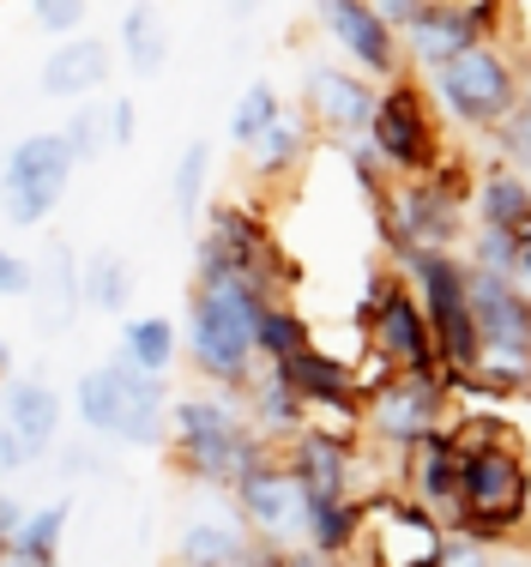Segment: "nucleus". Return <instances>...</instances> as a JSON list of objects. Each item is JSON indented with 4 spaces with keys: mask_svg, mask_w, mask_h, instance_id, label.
<instances>
[{
    "mask_svg": "<svg viewBox=\"0 0 531 567\" xmlns=\"http://www.w3.org/2000/svg\"><path fill=\"white\" fill-rule=\"evenodd\" d=\"M79 284H85V308L121 315V308L133 302V260L121 248H98L85 260V272H79Z\"/></svg>",
    "mask_w": 531,
    "mask_h": 567,
    "instance_id": "c85d7f7f",
    "label": "nucleus"
},
{
    "mask_svg": "<svg viewBox=\"0 0 531 567\" xmlns=\"http://www.w3.org/2000/svg\"><path fill=\"white\" fill-rule=\"evenodd\" d=\"M206 502L187 513L182 537H175V567H248L261 556L248 519L236 513V502L217 489H200Z\"/></svg>",
    "mask_w": 531,
    "mask_h": 567,
    "instance_id": "4468645a",
    "label": "nucleus"
},
{
    "mask_svg": "<svg viewBox=\"0 0 531 567\" xmlns=\"http://www.w3.org/2000/svg\"><path fill=\"white\" fill-rule=\"evenodd\" d=\"M489 140H496V157H501V164H513L520 175H531V79H525L520 103L508 110V121H501Z\"/></svg>",
    "mask_w": 531,
    "mask_h": 567,
    "instance_id": "f704fd0d",
    "label": "nucleus"
},
{
    "mask_svg": "<svg viewBox=\"0 0 531 567\" xmlns=\"http://www.w3.org/2000/svg\"><path fill=\"white\" fill-rule=\"evenodd\" d=\"M242 404H248V423H254V435H261L266 447H284V441H296L308 429V404H303V393H296L278 369L254 374L248 393H242Z\"/></svg>",
    "mask_w": 531,
    "mask_h": 567,
    "instance_id": "5701e85b",
    "label": "nucleus"
},
{
    "mask_svg": "<svg viewBox=\"0 0 531 567\" xmlns=\"http://www.w3.org/2000/svg\"><path fill=\"white\" fill-rule=\"evenodd\" d=\"M501 24H508L513 61L531 73V0H501Z\"/></svg>",
    "mask_w": 531,
    "mask_h": 567,
    "instance_id": "58836bf2",
    "label": "nucleus"
},
{
    "mask_svg": "<svg viewBox=\"0 0 531 567\" xmlns=\"http://www.w3.org/2000/svg\"><path fill=\"white\" fill-rule=\"evenodd\" d=\"M399 43H405V61H411L417 73H435V66H447L453 55H466V49L489 43V31H483L478 19H466V12H453L447 0H429L423 19H417L411 31L399 37Z\"/></svg>",
    "mask_w": 531,
    "mask_h": 567,
    "instance_id": "412c9836",
    "label": "nucleus"
},
{
    "mask_svg": "<svg viewBox=\"0 0 531 567\" xmlns=\"http://www.w3.org/2000/svg\"><path fill=\"white\" fill-rule=\"evenodd\" d=\"M513 278H520L525 290H531V224L520 229V236H513Z\"/></svg>",
    "mask_w": 531,
    "mask_h": 567,
    "instance_id": "a18cd8bd",
    "label": "nucleus"
},
{
    "mask_svg": "<svg viewBox=\"0 0 531 567\" xmlns=\"http://www.w3.org/2000/svg\"><path fill=\"white\" fill-rule=\"evenodd\" d=\"M19 513H24V507H12L7 495H0V561L12 556V525H19Z\"/></svg>",
    "mask_w": 531,
    "mask_h": 567,
    "instance_id": "49530a36",
    "label": "nucleus"
},
{
    "mask_svg": "<svg viewBox=\"0 0 531 567\" xmlns=\"http://www.w3.org/2000/svg\"><path fill=\"white\" fill-rule=\"evenodd\" d=\"M308 145H315V127H308L296 110H284V115L261 133V145L248 152V169L261 175V182H272V175H290V169L308 157Z\"/></svg>",
    "mask_w": 531,
    "mask_h": 567,
    "instance_id": "bb28decb",
    "label": "nucleus"
},
{
    "mask_svg": "<svg viewBox=\"0 0 531 567\" xmlns=\"http://www.w3.org/2000/svg\"><path fill=\"white\" fill-rule=\"evenodd\" d=\"M357 327L369 332V350L392 374H441V350H435L429 315L405 272H375L369 296L357 302Z\"/></svg>",
    "mask_w": 531,
    "mask_h": 567,
    "instance_id": "9d476101",
    "label": "nucleus"
},
{
    "mask_svg": "<svg viewBox=\"0 0 531 567\" xmlns=\"http://www.w3.org/2000/svg\"><path fill=\"white\" fill-rule=\"evenodd\" d=\"M31 12H37V31L54 37V43H67V37H79V31H85L91 0H43V7H31Z\"/></svg>",
    "mask_w": 531,
    "mask_h": 567,
    "instance_id": "c9c22d12",
    "label": "nucleus"
},
{
    "mask_svg": "<svg viewBox=\"0 0 531 567\" xmlns=\"http://www.w3.org/2000/svg\"><path fill=\"white\" fill-rule=\"evenodd\" d=\"M447 525L429 507H417L405 489L362 495V525L345 567H441Z\"/></svg>",
    "mask_w": 531,
    "mask_h": 567,
    "instance_id": "1a4fd4ad",
    "label": "nucleus"
},
{
    "mask_svg": "<svg viewBox=\"0 0 531 567\" xmlns=\"http://www.w3.org/2000/svg\"><path fill=\"white\" fill-rule=\"evenodd\" d=\"M261 315L266 296L242 278H212V284H187V332L182 350L194 362V374L212 393H248V381L261 374Z\"/></svg>",
    "mask_w": 531,
    "mask_h": 567,
    "instance_id": "f03ea898",
    "label": "nucleus"
},
{
    "mask_svg": "<svg viewBox=\"0 0 531 567\" xmlns=\"http://www.w3.org/2000/svg\"><path fill=\"white\" fill-rule=\"evenodd\" d=\"M392 489H405L417 507H429L441 525H453V507H459V441H453V429H435L417 447H405Z\"/></svg>",
    "mask_w": 531,
    "mask_h": 567,
    "instance_id": "a211bd4d",
    "label": "nucleus"
},
{
    "mask_svg": "<svg viewBox=\"0 0 531 567\" xmlns=\"http://www.w3.org/2000/svg\"><path fill=\"white\" fill-rule=\"evenodd\" d=\"M212 278H242L266 302H284L296 284V266L284 260V248L266 229V218H254L248 206H212L206 236L194 248V284H212Z\"/></svg>",
    "mask_w": 531,
    "mask_h": 567,
    "instance_id": "423d86ee",
    "label": "nucleus"
},
{
    "mask_svg": "<svg viewBox=\"0 0 531 567\" xmlns=\"http://www.w3.org/2000/svg\"><path fill=\"white\" fill-rule=\"evenodd\" d=\"M206 187H212V140H187L170 175V206L182 224H194L206 212Z\"/></svg>",
    "mask_w": 531,
    "mask_h": 567,
    "instance_id": "7c9ffc66",
    "label": "nucleus"
},
{
    "mask_svg": "<svg viewBox=\"0 0 531 567\" xmlns=\"http://www.w3.org/2000/svg\"><path fill=\"white\" fill-rule=\"evenodd\" d=\"M31 465H37V458L24 453V441L0 423V477H19V471H31Z\"/></svg>",
    "mask_w": 531,
    "mask_h": 567,
    "instance_id": "37998d69",
    "label": "nucleus"
},
{
    "mask_svg": "<svg viewBox=\"0 0 531 567\" xmlns=\"http://www.w3.org/2000/svg\"><path fill=\"white\" fill-rule=\"evenodd\" d=\"M37 296V260L0 241V302H31Z\"/></svg>",
    "mask_w": 531,
    "mask_h": 567,
    "instance_id": "e433bc0d",
    "label": "nucleus"
},
{
    "mask_svg": "<svg viewBox=\"0 0 531 567\" xmlns=\"http://www.w3.org/2000/svg\"><path fill=\"white\" fill-rule=\"evenodd\" d=\"M7 381H12V344L0 339V386H7Z\"/></svg>",
    "mask_w": 531,
    "mask_h": 567,
    "instance_id": "09e8293b",
    "label": "nucleus"
},
{
    "mask_svg": "<svg viewBox=\"0 0 531 567\" xmlns=\"http://www.w3.org/2000/svg\"><path fill=\"white\" fill-rule=\"evenodd\" d=\"M315 7H320V24L333 31V43L357 61V73L387 79V85L405 79V43L380 24V12L369 0H315Z\"/></svg>",
    "mask_w": 531,
    "mask_h": 567,
    "instance_id": "2eb2a0df",
    "label": "nucleus"
},
{
    "mask_svg": "<svg viewBox=\"0 0 531 567\" xmlns=\"http://www.w3.org/2000/svg\"><path fill=\"white\" fill-rule=\"evenodd\" d=\"M61 140L73 145L79 164H98V157L109 152V115H103V103H98V97H91V103H73V115L61 121Z\"/></svg>",
    "mask_w": 531,
    "mask_h": 567,
    "instance_id": "72a5a7b5",
    "label": "nucleus"
},
{
    "mask_svg": "<svg viewBox=\"0 0 531 567\" xmlns=\"http://www.w3.org/2000/svg\"><path fill=\"white\" fill-rule=\"evenodd\" d=\"M61 465H67V477H98L103 458L91 453V447H67V453H61Z\"/></svg>",
    "mask_w": 531,
    "mask_h": 567,
    "instance_id": "c03bdc74",
    "label": "nucleus"
},
{
    "mask_svg": "<svg viewBox=\"0 0 531 567\" xmlns=\"http://www.w3.org/2000/svg\"><path fill=\"white\" fill-rule=\"evenodd\" d=\"M525 66L513 61V49L501 43H478L466 49V55H453L447 66H435V73H423L435 110L447 115V127H466V133H496L501 121H508V110L520 103L525 91Z\"/></svg>",
    "mask_w": 531,
    "mask_h": 567,
    "instance_id": "20e7f679",
    "label": "nucleus"
},
{
    "mask_svg": "<svg viewBox=\"0 0 531 567\" xmlns=\"http://www.w3.org/2000/svg\"><path fill=\"white\" fill-rule=\"evenodd\" d=\"M496 567H531V544H525V549L508 544V556H496Z\"/></svg>",
    "mask_w": 531,
    "mask_h": 567,
    "instance_id": "de8ad7c7",
    "label": "nucleus"
},
{
    "mask_svg": "<svg viewBox=\"0 0 531 567\" xmlns=\"http://www.w3.org/2000/svg\"><path fill=\"white\" fill-rule=\"evenodd\" d=\"M115 411H121V399H115V374H109V362H103V369H85V374H79V386H73V416L85 423V435L115 441Z\"/></svg>",
    "mask_w": 531,
    "mask_h": 567,
    "instance_id": "473e14b6",
    "label": "nucleus"
},
{
    "mask_svg": "<svg viewBox=\"0 0 531 567\" xmlns=\"http://www.w3.org/2000/svg\"><path fill=\"white\" fill-rule=\"evenodd\" d=\"M471 315H478L483 344L531 357V290L520 278L478 272V266H471Z\"/></svg>",
    "mask_w": 531,
    "mask_h": 567,
    "instance_id": "6ab92c4d",
    "label": "nucleus"
},
{
    "mask_svg": "<svg viewBox=\"0 0 531 567\" xmlns=\"http://www.w3.org/2000/svg\"><path fill=\"white\" fill-rule=\"evenodd\" d=\"M278 115H284V91L272 85V79H248V91H242L236 110H229V145H236V152H254L261 133Z\"/></svg>",
    "mask_w": 531,
    "mask_h": 567,
    "instance_id": "2f4dec72",
    "label": "nucleus"
},
{
    "mask_svg": "<svg viewBox=\"0 0 531 567\" xmlns=\"http://www.w3.org/2000/svg\"><path fill=\"white\" fill-rule=\"evenodd\" d=\"M31 7H43V0H31Z\"/></svg>",
    "mask_w": 531,
    "mask_h": 567,
    "instance_id": "8fccbe9b",
    "label": "nucleus"
},
{
    "mask_svg": "<svg viewBox=\"0 0 531 567\" xmlns=\"http://www.w3.org/2000/svg\"><path fill=\"white\" fill-rule=\"evenodd\" d=\"M248 567H338V561L315 556V549H261Z\"/></svg>",
    "mask_w": 531,
    "mask_h": 567,
    "instance_id": "a19ab883",
    "label": "nucleus"
},
{
    "mask_svg": "<svg viewBox=\"0 0 531 567\" xmlns=\"http://www.w3.org/2000/svg\"><path fill=\"white\" fill-rule=\"evenodd\" d=\"M170 471L175 477H187L194 489H217L229 495L236 489V477L254 465V458H266L272 447L261 435H254L248 423V404L236 393H182L170 399Z\"/></svg>",
    "mask_w": 531,
    "mask_h": 567,
    "instance_id": "7ed1b4c3",
    "label": "nucleus"
},
{
    "mask_svg": "<svg viewBox=\"0 0 531 567\" xmlns=\"http://www.w3.org/2000/svg\"><path fill=\"white\" fill-rule=\"evenodd\" d=\"M103 115H109V152H127L140 140V103L127 91H115V97H103Z\"/></svg>",
    "mask_w": 531,
    "mask_h": 567,
    "instance_id": "4c0bfd02",
    "label": "nucleus"
},
{
    "mask_svg": "<svg viewBox=\"0 0 531 567\" xmlns=\"http://www.w3.org/2000/svg\"><path fill=\"white\" fill-rule=\"evenodd\" d=\"M79 272H85V260L73 254V241L49 236L43 260H37V327L43 332H67L73 327V315L85 308V284H79Z\"/></svg>",
    "mask_w": 531,
    "mask_h": 567,
    "instance_id": "4be33fe9",
    "label": "nucleus"
},
{
    "mask_svg": "<svg viewBox=\"0 0 531 567\" xmlns=\"http://www.w3.org/2000/svg\"><path fill=\"white\" fill-rule=\"evenodd\" d=\"M61 416H67V399L54 393L43 374H12L0 386V423L24 441V453L43 458L54 441H61Z\"/></svg>",
    "mask_w": 531,
    "mask_h": 567,
    "instance_id": "aec40b11",
    "label": "nucleus"
},
{
    "mask_svg": "<svg viewBox=\"0 0 531 567\" xmlns=\"http://www.w3.org/2000/svg\"><path fill=\"white\" fill-rule=\"evenodd\" d=\"M254 344H261V362H266V369H278V362L303 357V350L315 344V320H303L290 302H266V315H261V332H254Z\"/></svg>",
    "mask_w": 531,
    "mask_h": 567,
    "instance_id": "c756f323",
    "label": "nucleus"
},
{
    "mask_svg": "<svg viewBox=\"0 0 531 567\" xmlns=\"http://www.w3.org/2000/svg\"><path fill=\"white\" fill-rule=\"evenodd\" d=\"M303 103H308V127L326 133L333 145L369 140L375 110H380V85L338 61H308L303 66Z\"/></svg>",
    "mask_w": 531,
    "mask_h": 567,
    "instance_id": "ddd939ff",
    "label": "nucleus"
},
{
    "mask_svg": "<svg viewBox=\"0 0 531 567\" xmlns=\"http://www.w3.org/2000/svg\"><path fill=\"white\" fill-rule=\"evenodd\" d=\"M447 404H453V386L441 374H392L380 393L362 399V435L405 453L435 429H447Z\"/></svg>",
    "mask_w": 531,
    "mask_h": 567,
    "instance_id": "f8f14e48",
    "label": "nucleus"
},
{
    "mask_svg": "<svg viewBox=\"0 0 531 567\" xmlns=\"http://www.w3.org/2000/svg\"><path fill=\"white\" fill-rule=\"evenodd\" d=\"M109 79H115V49H109L103 37H91V31L54 43L43 55V66H37V91H43L49 103H67V110L103 97Z\"/></svg>",
    "mask_w": 531,
    "mask_h": 567,
    "instance_id": "f3484780",
    "label": "nucleus"
},
{
    "mask_svg": "<svg viewBox=\"0 0 531 567\" xmlns=\"http://www.w3.org/2000/svg\"><path fill=\"white\" fill-rule=\"evenodd\" d=\"M115 31H121V61H127L133 79H157L170 66V12L157 0H133Z\"/></svg>",
    "mask_w": 531,
    "mask_h": 567,
    "instance_id": "393cba45",
    "label": "nucleus"
},
{
    "mask_svg": "<svg viewBox=\"0 0 531 567\" xmlns=\"http://www.w3.org/2000/svg\"><path fill=\"white\" fill-rule=\"evenodd\" d=\"M369 7L380 12V24H387L392 37H405L417 19H423V7H429V0H369Z\"/></svg>",
    "mask_w": 531,
    "mask_h": 567,
    "instance_id": "ea45409f",
    "label": "nucleus"
},
{
    "mask_svg": "<svg viewBox=\"0 0 531 567\" xmlns=\"http://www.w3.org/2000/svg\"><path fill=\"white\" fill-rule=\"evenodd\" d=\"M67 513H73V502H43V507L19 513V525H12V561H24V567H61Z\"/></svg>",
    "mask_w": 531,
    "mask_h": 567,
    "instance_id": "a878e982",
    "label": "nucleus"
},
{
    "mask_svg": "<svg viewBox=\"0 0 531 567\" xmlns=\"http://www.w3.org/2000/svg\"><path fill=\"white\" fill-rule=\"evenodd\" d=\"M79 157L61 140V127H37L7 145L0 157V218L7 229H43L73 194Z\"/></svg>",
    "mask_w": 531,
    "mask_h": 567,
    "instance_id": "0eeeda50",
    "label": "nucleus"
},
{
    "mask_svg": "<svg viewBox=\"0 0 531 567\" xmlns=\"http://www.w3.org/2000/svg\"><path fill=\"white\" fill-rule=\"evenodd\" d=\"M471 218L478 229H508V236H520L531 224V182L513 164H483L478 169V194H471Z\"/></svg>",
    "mask_w": 531,
    "mask_h": 567,
    "instance_id": "b1692460",
    "label": "nucleus"
},
{
    "mask_svg": "<svg viewBox=\"0 0 531 567\" xmlns=\"http://www.w3.org/2000/svg\"><path fill=\"white\" fill-rule=\"evenodd\" d=\"M115 350H127L145 374H163V381H170L175 357H182V332H175L170 315H140V320H127V327H121V344Z\"/></svg>",
    "mask_w": 531,
    "mask_h": 567,
    "instance_id": "cd10ccee",
    "label": "nucleus"
},
{
    "mask_svg": "<svg viewBox=\"0 0 531 567\" xmlns=\"http://www.w3.org/2000/svg\"><path fill=\"white\" fill-rule=\"evenodd\" d=\"M229 502L248 519V532L261 549H308V489H303V477L284 465L278 447L242 471Z\"/></svg>",
    "mask_w": 531,
    "mask_h": 567,
    "instance_id": "9b49d317",
    "label": "nucleus"
},
{
    "mask_svg": "<svg viewBox=\"0 0 531 567\" xmlns=\"http://www.w3.org/2000/svg\"><path fill=\"white\" fill-rule=\"evenodd\" d=\"M405 266V284L417 290L429 315V332H435V350H441V381L459 386L471 369H478V350H483V332H478V315H471V266L466 254H411Z\"/></svg>",
    "mask_w": 531,
    "mask_h": 567,
    "instance_id": "39448f33",
    "label": "nucleus"
},
{
    "mask_svg": "<svg viewBox=\"0 0 531 567\" xmlns=\"http://www.w3.org/2000/svg\"><path fill=\"white\" fill-rule=\"evenodd\" d=\"M459 399V507L447 537H466V544H520L531 532V465L513 441L508 416H501V399L478 393V386H453Z\"/></svg>",
    "mask_w": 531,
    "mask_h": 567,
    "instance_id": "f257e3e1",
    "label": "nucleus"
},
{
    "mask_svg": "<svg viewBox=\"0 0 531 567\" xmlns=\"http://www.w3.org/2000/svg\"><path fill=\"white\" fill-rule=\"evenodd\" d=\"M109 374H115V441L121 447H163L170 441V381L163 374H145L127 350L109 357Z\"/></svg>",
    "mask_w": 531,
    "mask_h": 567,
    "instance_id": "dca6fc26",
    "label": "nucleus"
},
{
    "mask_svg": "<svg viewBox=\"0 0 531 567\" xmlns=\"http://www.w3.org/2000/svg\"><path fill=\"white\" fill-rule=\"evenodd\" d=\"M441 567H496V549L466 544V537H447V556H441Z\"/></svg>",
    "mask_w": 531,
    "mask_h": 567,
    "instance_id": "79ce46f5",
    "label": "nucleus"
},
{
    "mask_svg": "<svg viewBox=\"0 0 531 567\" xmlns=\"http://www.w3.org/2000/svg\"><path fill=\"white\" fill-rule=\"evenodd\" d=\"M369 145L375 157L387 164L392 175H435L453 157V140H447V115L435 110L429 85L423 79H392L380 91V110H375V127H369Z\"/></svg>",
    "mask_w": 531,
    "mask_h": 567,
    "instance_id": "6e6552de",
    "label": "nucleus"
}]
</instances>
